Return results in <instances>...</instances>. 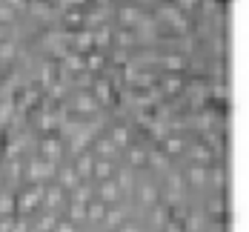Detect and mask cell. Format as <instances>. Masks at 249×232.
Segmentation results:
<instances>
[{"label": "cell", "mask_w": 249, "mask_h": 232, "mask_svg": "<svg viewBox=\"0 0 249 232\" xmlns=\"http://www.w3.org/2000/svg\"><path fill=\"white\" fill-rule=\"evenodd\" d=\"M83 23V12L80 9H69L66 12V26H80Z\"/></svg>", "instance_id": "484cf974"}, {"label": "cell", "mask_w": 249, "mask_h": 232, "mask_svg": "<svg viewBox=\"0 0 249 232\" xmlns=\"http://www.w3.org/2000/svg\"><path fill=\"white\" fill-rule=\"evenodd\" d=\"M118 18H121L124 29H138L141 20H143V12H141L138 6H124V9L118 12Z\"/></svg>", "instance_id": "3957f363"}, {"label": "cell", "mask_w": 249, "mask_h": 232, "mask_svg": "<svg viewBox=\"0 0 249 232\" xmlns=\"http://www.w3.org/2000/svg\"><path fill=\"white\" fill-rule=\"evenodd\" d=\"M12 15H15V12H12L6 3H0V23H9V20H12Z\"/></svg>", "instance_id": "836d02e7"}, {"label": "cell", "mask_w": 249, "mask_h": 232, "mask_svg": "<svg viewBox=\"0 0 249 232\" xmlns=\"http://www.w3.org/2000/svg\"><path fill=\"white\" fill-rule=\"evenodd\" d=\"M86 218V204H77V201H72L69 204V221L72 224H77V221H83Z\"/></svg>", "instance_id": "e0dca14e"}, {"label": "cell", "mask_w": 249, "mask_h": 232, "mask_svg": "<svg viewBox=\"0 0 249 232\" xmlns=\"http://www.w3.org/2000/svg\"><path fill=\"white\" fill-rule=\"evenodd\" d=\"M146 161L155 163V166H166V155L163 152H146Z\"/></svg>", "instance_id": "83f0119b"}, {"label": "cell", "mask_w": 249, "mask_h": 232, "mask_svg": "<svg viewBox=\"0 0 249 232\" xmlns=\"http://www.w3.org/2000/svg\"><path fill=\"white\" fill-rule=\"evenodd\" d=\"M109 40H112V32H109V29H100V32H95V46H98V49L109 46Z\"/></svg>", "instance_id": "d4e9b609"}, {"label": "cell", "mask_w": 249, "mask_h": 232, "mask_svg": "<svg viewBox=\"0 0 249 232\" xmlns=\"http://www.w3.org/2000/svg\"><path fill=\"white\" fill-rule=\"evenodd\" d=\"M15 52H18V46H15L12 40H3V43H0V60H12Z\"/></svg>", "instance_id": "603a6c76"}, {"label": "cell", "mask_w": 249, "mask_h": 232, "mask_svg": "<svg viewBox=\"0 0 249 232\" xmlns=\"http://www.w3.org/2000/svg\"><path fill=\"white\" fill-rule=\"evenodd\" d=\"M54 224H57V221H54V212H46V215L37 221V230H40V232H49V230H54Z\"/></svg>", "instance_id": "cb8c5ba5"}, {"label": "cell", "mask_w": 249, "mask_h": 232, "mask_svg": "<svg viewBox=\"0 0 249 232\" xmlns=\"http://www.w3.org/2000/svg\"><path fill=\"white\" fill-rule=\"evenodd\" d=\"M40 204H43V186H32V189H23V192H20V198L15 201L18 212H32V209H37Z\"/></svg>", "instance_id": "7a4b0ae2"}, {"label": "cell", "mask_w": 249, "mask_h": 232, "mask_svg": "<svg viewBox=\"0 0 249 232\" xmlns=\"http://www.w3.org/2000/svg\"><path fill=\"white\" fill-rule=\"evenodd\" d=\"M129 163H132V166H143V163H146V149L129 146Z\"/></svg>", "instance_id": "2e32d148"}, {"label": "cell", "mask_w": 249, "mask_h": 232, "mask_svg": "<svg viewBox=\"0 0 249 232\" xmlns=\"http://www.w3.org/2000/svg\"><path fill=\"white\" fill-rule=\"evenodd\" d=\"M43 204L54 209V206L63 204V189L60 186H43Z\"/></svg>", "instance_id": "52a82bcc"}, {"label": "cell", "mask_w": 249, "mask_h": 232, "mask_svg": "<svg viewBox=\"0 0 249 232\" xmlns=\"http://www.w3.org/2000/svg\"><path fill=\"white\" fill-rule=\"evenodd\" d=\"M60 152H63V146H60V141H54V138H46L43 141V146H40V155H43V161H60Z\"/></svg>", "instance_id": "8992f818"}, {"label": "cell", "mask_w": 249, "mask_h": 232, "mask_svg": "<svg viewBox=\"0 0 249 232\" xmlns=\"http://www.w3.org/2000/svg\"><path fill=\"white\" fill-rule=\"evenodd\" d=\"M92 166H95V158L89 152H80V158H77V163L72 169L77 172V178H83V175H92Z\"/></svg>", "instance_id": "ba28073f"}, {"label": "cell", "mask_w": 249, "mask_h": 232, "mask_svg": "<svg viewBox=\"0 0 249 232\" xmlns=\"http://www.w3.org/2000/svg\"><path fill=\"white\" fill-rule=\"evenodd\" d=\"M163 152L166 155L183 152V141H180V138H166V141H163Z\"/></svg>", "instance_id": "d6986e66"}, {"label": "cell", "mask_w": 249, "mask_h": 232, "mask_svg": "<svg viewBox=\"0 0 249 232\" xmlns=\"http://www.w3.org/2000/svg\"><path fill=\"white\" fill-rule=\"evenodd\" d=\"M112 172H115V169H112V161H106V158H98L95 166H92V175L100 178V180H109L112 178Z\"/></svg>", "instance_id": "8fae6325"}, {"label": "cell", "mask_w": 249, "mask_h": 232, "mask_svg": "<svg viewBox=\"0 0 249 232\" xmlns=\"http://www.w3.org/2000/svg\"><path fill=\"white\" fill-rule=\"evenodd\" d=\"M12 232H29V224L26 221H15L12 224Z\"/></svg>", "instance_id": "d590c367"}, {"label": "cell", "mask_w": 249, "mask_h": 232, "mask_svg": "<svg viewBox=\"0 0 249 232\" xmlns=\"http://www.w3.org/2000/svg\"><path fill=\"white\" fill-rule=\"evenodd\" d=\"M121 232H143L138 224H121Z\"/></svg>", "instance_id": "8d00e7d4"}, {"label": "cell", "mask_w": 249, "mask_h": 232, "mask_svg": "<svg viewBox=\"0 0 249 232\" xmlns=\"http://www.w3.org/2000/svg\"><path fill=\"white\" fill-rule=\"evenodd\" d=\"M66 69H83V57L80 54H69L66 57Z\"/></svg>", "instance_id": "4dcf8cb0"}, {"label": "cell", "mask_w": 249, "mask_h": 232, "mask_svg": "<svg viewBox=\"0 0 249 232\" xmlns=\"http://www.w3.org/2000/svg\"><path fill=\"white\" fill-rule=\"evenodd\" d=\"M57 178H60V189H75L77 186V172L72 166H63V169L57 172Z\"/></svg>", "instance_id": "7c38bea8"}, {"label": "cell", "mask_w": 249, "mask_h": 232, "mask_svg": "<svg viewBox=\"0 0 249 232\" xmlns=\"http://www.w3.org/2000/svg\"><path fill=\"white\" fill-rule=\"evenodd\" d=\"M195 158H198V161H203V163H209V161H212V155L206 152L203 146H195Z\"/></svg>", "instance_id": "e575fe53"}, {"label": "cell", "mask_w": 249, "mask_h": 232, "mask_svg": "<svg viewBox=\"0 0 249 232\" xmlns=\"http://www.w3.org/2000/svg\"><path fill=\"white\" fill-rule=\"evenodd\" d=\"M186 178H189V183H195V186H203V183L209 180V172H206V166L195 163V166L186 169Z\"/></svg>", "instance_id": "30bf717a"}, {"label": "cell", "mask_w": 249, "mask_h": 232, "mask_svg": "<svg viewBox=\"0 0 249 232\" xmlns=\"http://www.w3.org/2000/svg\"><path fill=\"white\" fill-rule=\"evenodd\" d=\"M95 143H98V155H103V158H106V161H109V158H112V155L118 152V146H115V143H112V141H109V138H98V141H95Z\"/></svg>", "instance_id": "9a60e30c"}, {"label": "cell", "mask_w": 249, "mask_h": 232, "mask_svg": "<svg viewBox=\"0 0 249 232\" xmlns=\"http://www.w3.org/2000/svg\"><path fill=\"white\" fill-rule=\"evenodd\" d=\"M98 3H100V6H106V3H109V0H98Z\"/></svg>", "instance_id": "ab89813d"}, {"label": "cell", "mask_w": 249, "mask_h": 232, "mask_svg": "<svg viewBox=\"0 0 249 232\" xmlns=\"http://www.w3.org/2000/svg\"><path fill=\"white\" fill-rule=\"evenodd\" d=\"M95 106H98V103L92 101L89 95H80V98H77V109H80V112H95Z\"/></svg>", "instance_id": "4316f807"}, {"label": "cell", "mask_w": 249, "mask_h": 232, "mask_svg": "<svg viewBox=\"0 0 249 232\" xmlns=\"http://www.w3.org/2000/svg\"><path fill=\"white\" fill-rule=\"evenodd\" d=\"M138 198H141V204L155 206V204H158V186H152V183L141 186V189H138Z\"/></svg>", "instance_id": "4fadbf2b"}, {"label": "cell", "mask_w": 249, "mask_h": 232, "mask_svg": "<svg viewBox=\"0 0 249 232\" xmlns=\"http://www.w3.org/2000/svg\"><path fill=\"white\" fill-rule=\"evenodd\" d=\"M166 89H169V92H178V89H180V80H178V77L166 80Z\"/></svg>", "instance_id": "74e56055"}, {"label": "cell", "mask_w": 249, "mask_h": 232, "mask_svg": "<svg viewBox=\"0 0 249 232\" xmlns=\"http://www.w3.org/2000/svg\"><path fill=\"white\" fill-rule=\"evenodd\" d=\"M75 43H77V52H92V49H95V32H92V29L77 32Z\"/></svg>", "instance_id": "9c48e42d"}, {"label": "cell", "mask_w": 249, "mask_h": 232, "mask_svg": "<svg viewBox=\"0 0 249 232\" xmlns=\"http://www.w3.org/2000/svg\"><path fill=\"white\" fill-rule=\"evenodd\" d=\"M54 175V163L49 161H35L29 166V180H49Z\"/></svg>", "instance_id": "277c9868"}, {"label": "cell", "mask_w": 249, "mask_h": 232, "mask_svg": "<svg viewBox=\"0 0 249 232\" xmlns=\"http://www.w3.org/2000/svg\"><path fill=\"white\" fill-rule=\"evenodd\" d=\"M163 66H166V69H172V72H178V69H183V60H180V57H163Z\"/></svg>", "instance_id": "f546056e"}, {"label": "cell", "mask_w": 249, "mask_h": 232, "mask_svg": "<svg viewBox=\"0 0 249 232\" xmlns=\"http://www.w3.org/2000/svg\"><path fill=\"white\" fill-rule=\"evenodd\" d=\"M103 221H106V224H112V227H121V224H124V215H121V212H112V215L106 212V215H103Z\"/></svg>", "instance_id": "1f68e13d"}, {"label": "cell", "mask_w": 249, "mask_h": 232, "mask_svg": "<svg viewBox=\"0 0 249 232\" xmlns=\"http://www.w3.org/2000/svg\"><path fill=\"white\" fill-rule=\"evenodd\" d=\"M200 0H175V6L180 9V12H189V9H195Z\"/></svg>", "instance_id": "d6a6232c"}, {"label": "cell", "mask_w": 249, "mask_h": 232, "mask_svg": "<svg viewBox=\"0 0 249 232\" xmlns=\"http://www.w3.org/2000/svg\"><path fill=\"white\" fill-rule=\"evenodd\" d=\"M121 198V189H118V183L109 178V180H100V189H98V201L103 204H115Z\"/></svg>", "instance_id": "5b68a950"}, {"label": "cell", "mask_w": 249, "mask_h": 232, "mask_svg": "<svg viewBox=\"0 0 249 232\" xmlns=\"http://www.w3.org/2000/svg\"><path fill=\"white\" fill-rule=\"evenodd\" d=\"M95 95H98V101H103V103L112 101V89H109L106 80H98V83H95Z\"/></svg>", "instance_id": "ac0fdd59"}, {"label": "cell", "mask_w": 249, "mask_h": 232, "mask_svg": "<svg viewBox=\"0 0 249 232\" xmlns=\"http://www.w3.org/2000/svg\"><path fill=\"white\" fill-rule=\"evenodd\" d=\"M115 146H129V132H126L124 126H118L115 132H112V138H109Z\"/></svg>", "instance_id": "ffe728a7"}, {"label": "cell", "mask_w": 249, "mask_h": 232, "mask_svg": "<svg viewBox=\"0 0 249 232\" xmlns=\"http://www.w3.org/2000/svg\"><path fill=\"white\" fill-rule=\"evenodd\" d=\"M52 232H77V224H72V221H57Z\"/></svg>", "instance_id": "f1b7e54d"}, {"label": "cell", "mask_w": 249, "mask_h": 232, "mask_svg": "<svg viewBox=\"0 0 249 232\" xmlns=\"http://www.w3.org/2000/svg\"><path fill=\"white\" fill-rule=\"evenodd\" d=\"M3 40H6V32H3V26H0V43H3Z\"/></svg>", "instance_id": "f35d334b"}, {"label": "cell", "mask_w": 249, "mask_h": 232, "mask_svg": "<svg viewBox=\"0 0 249 232\" xmlns=\"http://www.w3.org/2000/svg\"><path fill=\"white\" fill-rule=\"evenodd\" d=\"M103 215H106V204L103 201H89L86 204V218L89 221H103Z\"/></svg>", "instance_id": "5bb4252c"}, {"label": "cell", "mask_w": 249, "mask_h": 232, "mask_svg": "<svg viewBox=\"0 0 249 232\" xmlns=\"http://www.w3.org/2000/svg\"><path fill=\"white\" fill-rule=\"evenodd\" d=\"M135 186V178H132V172L129 169H124L121 175H118V189H124V192H129Z\"/></svg>", "instance_id": "44dd1931"}, {"label": "cell", "mask_w": 249, "mask_h": 232, "mask_svg": "<svg viewBox=\"0 0 249 232\" xmlns=\"http://www.w3.org/2000/svg\"><path fill=\"white\" fill-rule=\"evenodd\" d=\"M158 18L160 20H166V23H172L175 26V32H189V20H186V15L178 9V6H160L158 9Z\"/></svg>", "instance_id": "6da1fadb"}, {"label": "cell", "mask_w": 249, "mask_h": 232, "mask_svg": "<svg viewBox=\"0 0 249 232\" xmlns=\"http://www.w3.org/2000/svg\"><path fill=\"white\" fill-rule=\"evenodd\" d=\"M86 66H89V69H100V66H103V54H100L98 49L86 52Z\"/></svg>", "instance_id": "7402d4cb"}]
</instances>
